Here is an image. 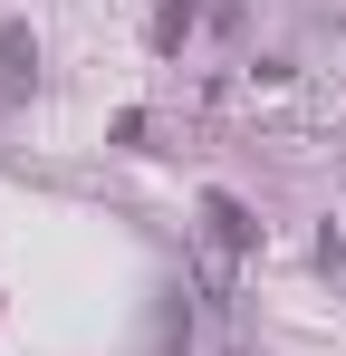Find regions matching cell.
I'll return each instance as SVG.
<instances>
[{"label":"cell","instance_id":"obj_1","mask_svg":"<svg viewBox=\"0 0 346 356\" xmlns=\"http://www.w3.org/2000/svg\"><path fill=\"white\" fill-rule=\"evenodd\" d=\"M202 232H212V250H222V260H240V250L260 241V222H250L231 193H202Z\"/></svg>","mask_w":346,"mask_h":356},{"label":"cell","instance_id":"obj_2","mask_svg":"<svg viewBox=\"0 0 346 356\" xmlns=\"http://www.w3.org/2000/svg\"><path fill=\"white\" fill-rule=\"evenodd\" d=\"M29 67H39V49H29V29L10 19V29H0V97H29Z\"/></svg>","mask_w":346,"mask_h":356},{"label":"cell","instance_id":"obj_3","mask_svg":"<svg viewBox=\"0 0 346 356\" xmlns=\"http://www.w3.org/2000/svg\"><path fill=\"white\" fill-rule=\"evenodd\" d=\"M192 19H202V0H164V10H154V49H183Z\"/></svg>","mask_w":346,"mask_h":356}]
</instances>
